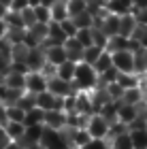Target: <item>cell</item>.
<instances>
[{"label":"cell","mask_w":147,"mask_h":149,"mask_svg":"<svg viewBox=\"0 0 147 149\" xmlns=\"http://www.w3.org/2000/svg\"><path fill=\"white\" fill-rule=\"evenodd\" d=\"M98 85V72L92 64L77 62L75 66V77H72V87L75 92H92Z\"/></svg>","instance_id":"obj_1"},{"label":"cell","mask_w":147,"mask_h":149,"mask_svg":"<svg viewBox=\"0 0 147 149\" xmlns=\"http://www.w3.org/2000/svg\"><path fill=\"white\" fill-rule=\"evenodd\" d=\"M41 145L45 149H70L68 141H66L62 130H53V128H43Z\"/></svg>","instance_id":"obj_2"},{"label":"cell","mask_w":147,"mask_h":149,"mask_svg":"<svg viewBox=\"0 0 147 149\" xmlns=\"http://www.w3.org/2000/svg\"><path fill=\"white\" fill-rule=\"evenodd\" d=\"M109 128H111L109 121H107L102 115L94 113V115H90L85 130L90 132V136H92V139H107V136H109Z\"/></svg>","instance_id":"obj_3"},{"label":"cell","mask_w":147,"mask_h":149,"mask_svg":"<svg viewBox=\"0 0 147 149\" xmlns=\"http://www.w3.org/2000/svg\"><path fill=\"white\" fill-rule=\"evenodd\" d=\"M111 60H113V66H115L119 72H134V53L132 51H128V49L113 51Z\"/></svg>","instance_id":"obj_4"},{"label":"cell","mask_w":147,"mask_h":149,"mask_svg":"<svg viewBox=\"0 0 147 149\" xmlns=\"http://www.w3.org/2000/svg\"><path fill=\"white\" fill-rule=\"evenodd\" d=\"M47 90L53 94V96H58V98H66V96H70V94H75L72 81H64V79L56 77V74L47 79Z\"/></svg>","instance_id":"obj_5"},{"label":"cell","mask_w":147,"mask_h":149,"mask_svg":"<svg viewBox=\"0 0 147 149\" xmlns=\"http://www.w3.org/2000/svg\"><path fill=\"white\" fill-rule=\"evenodd\" d=\"M45 90H47V77L41 70H30L26 74V92L36 96V94H41Z\"/></svg>","instance_id":"obj_6"},{"label":"cell","mask_w":147,"mask_h":149,"mask_svg":"<svg viewBox=\"0 0 147 149\" xmlns=\"http://www.w3.org/2000/svg\"><path fill=\"white\" fill-rule=\"evenodd\" d=\"M43 126L53 130H64L66 128V113L62 109H49L43 115Z\"/></svg>","instance_id":"obj_7"},{"label":"cell","mask_w":147,"mask_h":149,"mask_svg":"<svg viewBox=\"0 0 147 149\" xmlns=\"http://www.w3.org/2000/svg\"><path fill=\"white\" fill-rule=\"evenodd\" d=\"M62 102H64V98L53 96L49 90L36 94V107H38V109H43V111H49V109H62Z\"/></svg>","instance_id":"obj_8"},{"label":"cell","mask_w":147,"mask_h":149,"mask_svg":"<svg viewBox=\"0 0 147 149\" xmlns=\"http://www.w3.org/2000/svg\"><path fill=\"white\" fill-rule=\"evenodd\" d=\"M43 51H45V60H47L49 64L53 66H60L62 62H66V49H64V45H47V47H43Z\"/></svg>","instance_id":"obj_9"},{"label":"cell","mask_w":147,"mask_h":149,"mask_svg":"<svg viewBox=\"0 0 147 149\" xmlns=\"http://www.w3.org/2000/svg\"><path fill=\"white\" fill-rule=\"evenodd\" d=\"M64 49H66V58H68L70 62L77 64V62H81V60H83V49H85V47L79 43L75 36H70V38L64 40Z\"/></svg>","instance_id":"obj_10"},{"label":"cell","mask_w":147,"mask_h":149,"mask_svg":"<svg viewBox=\"0 0 147 149\" xmlns=\"http://www.w3.org/2000/svg\"><path fill=\"white\" fill-rule=\"evenodd\" d=\"M45 51L43 47H32L28 51V58H26V66H28V70H41L45 66Z\"/></svg>","instance_id":"obj_11"},{"label":"cell","mask_w":147,"mask_h":149,"mask_svg":"<svg viewBox=\"0 0 147 149\" xmlns=\"http://www.w3.org/2000/svg\"><path fill=\"white\" fill-rule=\"evenodd\" d=\"M105 9L113 15H128L132 13V0H105Z\"/></svg>","instance_id":"obj_12"},{"label":"cell","mask_w":147,"mask_h":149,"mask_svg":"<svg viewBox=\"0 0 147 149\" xmlns=\"http://www.w3.org/2000/svg\"><path fill=\"white\" fill-rule=\"evenodd\" d=\"M75 111L77 113H83V115H94V111H92L90 92H77L75 94Z\"/></svg>","instance_id":"obj_13"},{"label":"cell","mask_w":147,"mask_h":149,"mask_svg":"<svg viewBox=\"0 0 147 149\" xmlns=\"http://www.w3.org/2000/svg\"><path fill=\"white\" fill-rule=\"evenodd\" d=\"M100 30L105 32L107 36H113L119 32V15H113V13H107V15L102 17V22H100L98 26Z\"/></svg>","instance_id":"obj_14"},{"label":"cell","mask_w":147,"mask_h":149,"mask_svg":"<svg viewBox=\"0 0 147 149\" xmlns=\"http://www.w3.org/2000/svg\"><path fill=\"white\" fill-rule=\"evenodd\" d=\"M134 117H139V109H137V104L119 102V107H117V121H122V124L128 126Z\"/></svg>","instance_id":"obj_15"},{"label":"cell","mask_w":147,"mask_h":149,"mask_svg":"<svg viewBox=\"0 0 147 149\" xmlns=\"http://www.w3.org/2000/svg\"><path fill=\"white\" fill-rule=\"evenodd\" d=\"M4 85L11 87V90H22V92H26V74L24 72L9 70V72L4 74Z\"/></svg>","instance_id":"obj_16"},{"label":"cell","mask_w":147,"mask_h":149,"mask_svg":"<svg viewBox=\"0 0 147 149\" xmlns=\"http://www.w3.org/2000/svg\"><path fill=\"white\" fill-rule=\"evenodd\" d=\"M143 100V90L141 87H128V90H124L122 98H119V102H126V104H139Z\"/></svg>","instance_id":"obj_17"},{"label":"cell","mask_w":147,"mask_h":149,"mask_svg":"<svg viewBox=\"0 0 147 149\" xmlns=\"http://www.w3.org/2000/svg\"><path fill=\"white\" fill-rule=\"evenodd\" d=\"M2 128H4V132L9 134L11 141H19L24 136V132H26V126L22 124V121H6Z\"/></svg>","instance_id":"obj_18"},{"label":"cell","mask_w":147,"mask_h":149,"mask_svg":"<svg viewBox=\"0 0 147 149\" xmlns=\"http://www.w3.org/2000/svg\"><path fill=\"white\" fill-rule=\"evenodd\" d=\"M128 38H130V36H124V34H113V36H109V43H107V51L113 53V51L128 49Z\"/></svg>","instance_id":"obj_19"},{"label":"cell","mask_w":147,"mask_h":149,"mask_svg":"<svg viewBox=\"0 0 147 149\" xmlns=\"http://www.w3.org/2000/svg\"><path fill=\"white\" fill-rule=\"evenodd\" d=\"M75 62H70V60H66V62H62L60 66H56V77L64 79V81H72V77H75Z\"/></svg>","instance_id":"obj_20"},{"label":"cell","mask_w":147,"mask_h":149,"mask_svg":"<svg viewBox=\"0 0 147 149\" xmlns=\"http://www.w3.org/2000/svg\"><path fill=\"white\" fill-rule=\"evenodd\" d=\"M134 28H137V22H134V17H132V13H128V15H119V32H117V34L130 36L132 32H134Z\"/></svg>","instance_id":"obj_21"},{"label":"cell","mask_w":147,"mask_h":149,"mask_svg":"<svg viewBox=\"0 0 147 149\" xmlns=\"http://www.w3.org/2000/svg\"><path fill=\"white\" fill-rule=\"evenodd\" d=\"M49 11H51V22H64L66 17H68V11H66V0H58L56 4H51L49 6Z\"/></svg>","instance_id":"obj_22"},{"label":"cell","mask_w":147,"mask_h":149,"mask_svg":"<svg viewBox=\"0 0 147 149\" xmlns=\"http://www.w3.org/2000/svg\"><path fill=\"white\" fill-rule=\"evenodd\" d=\"M70 19L75 22V26L79 30L81 28H94V15H92L90 11H81V13H77V15H72Z\"/></svg>","instance_id":"obj_23"},{"label":"cell","mask_w":147,"mask_h":149,"mask_svg":"<svg viewBox=\"0 0 147 149\" xmlns=\"http://www.w3.org/2000/svg\"><path fill=\"white\" fill-rule=\"evenodd\" d=\"M109 145L113 149H132V141H130V132H122L117 136L109 139Z\"/></svg>","instance_id":"obj_24"},{"label":"cell","mask_w":147,"mask_h":149,"mask_svg":"<svg viewBox=\"0 0 147 149\" xmlns=\"http://www.w3.org/2000/svg\"><path fill=\"white\" fill-rule=\"evenodd\" d=\"M132 149H147V130H128Z\"/></svg>","instance_id":"obj_25"},{"label":"cell","mask_w":147,"mask_h":149,"mask_svg":"<svg viewBox=\"0 0 147 149\" xmlns=\"http://www.w3.org/2000/svg\"><path fill=\"white\" fill-rule=\"evenodd\" d=\"M43 115L45 111L34 107V109L26 111V117H24V126H34V124H43Z\"/></svg>","instance_id":"obj_26"},{"label":"cell","mask_w":147,"mask_h":149,"mask_svg":"<svg viewBox=\"0 0 147 149\" xmlns=\"http://www.w3.org/2000/svg\"><path fill=\"white\" fill-rule=\"evenodd\" d=\"M92 66H94V70L100 74V72H105L107 68H109V66H113V60H111V53L109 51H102V53H100V56H98V60H96V62L94 64H92Z\"/></svg>","instance_id":"obj_27"},{"label":"cell","mask_w":147,"mask_h":149,"mask_svg":"<svg viewBox=\"0 0 147 149\" xmlns=\"http://www.w3.org/2000/svg\"><path fill=\"white\" fill-rule=\"evenodd\" d=\"M117 83L122 85L124 90H128V87H137L139 85V74L137 72H119Z\"/></svg>","instance_id":"obj_28"},{"label":"cell","mask_w":147,"mask_h":149,"mask_svg":"<svg viewBox=\"0 0 147 149\" xmlns=\"http://www.w3.org/2000/svg\"><path fill=\"white\" fill-rule=\"evenodd\" d=\"M102 51H105V49H102V47H98V45L85 47V49H83V60H81V62H85V64H94Z\"/></svg>","instance_id":"obj_29"},{"label":"cell","mask_w":147,"mask_h":149,"mask_svg":"<svg viewBox=\"0 0 147 149\" xmlns=\"http://www.w3.org/2000/svg\"><path fill=\"white\" fill-rule=\"evenodd\" d=\"M15 104L19 107V109H24V111H30V109H34V107H36V96H34V94H30V92H24Z\"/></svg>","instance_id":"obj_30"},{"label":"cell","mask_w":147,"mask_h":149,"mask_svg":"<svg viewBox=\"0 0 147 149\" xmlns=\"http://www.w3.org/2000/svg\"><path fill=\"white\" fill-rule=\"evenodd\" d=\"M34 9V19L38 24H49L51 22V11H49V6H45V4H36V6H32Z\"/></svg>","instance_id":"obj_31"},{"label":"cell","mask_w":147,"mask_h":149,"mask_svg":"<svg viewBox=\"0 0 147 149\" xmlns=\"http://www.w3.org/2000/svg\"><path fill=\"white\" fill-rule=\"evenodd\" d=\"M47 26H49V24H38V22H36V24H32L30 28H26V30H28L30 34L38 40V43H43V40L47 38Z\"/></svg>","instance_id":"obj_32"},{"label":"cell","mask_w":147,"mask_h":149,"mask_svg":"<svg viewBox=\"0 0 147 149\" xmlns=\"http://www.w3.org/2000/svg\"><path fill=\"white\" fill-rule=\"evenodd\" d=\"M4 22L9 28H26V24H24V19H22V13H17V11H11L4 15Z\"/></svg>","instance_id":"obj_33"},{"label":"cell","mask_w":147,"mask_h":149,"mask_svg":"<svg viewBox=\"0 0 147 149\" xmlns=\"http://www.w3.org/2000/svg\"><path fill=\"white\" fill-rule=\"evenodd\" d=\"M66 11H68V17H72L81 11H88V2L85 0H66Z\"/></svg>","instance_id":"obj_34"},{"label":"cell","mask_w":147,"mask_h":149,"mask_svg":"<svg viewBox=\"0 0 147 149\" xmlns=\"http://www.w3.org/2000/svg\"><path fill=\"white\" fill-rule=\"evenodd\" d=\"M24 117H26V111L19 109L17 104H9L6 107V121H22L24 124Z\"/></svg>","instance_id":"obj_35"},{"label":"cell","mask_w":147,"mask_h":149,"mask_svg":"<svg viewBox=\"0 0 147 149\" xmlns=\"http://www.w3.org/2000/svg\"><path fill=\"white\" fill-rule=\"evenodd\" d=\"M24 36H26V28H9L6 30V40L11 45L24 43Z\"/></svg>","instance_id":"obj_36"},{"label":"cell","mask_w":147,"mask_h":149,"mask_svg":"<svg viewBox=\"0 0 147 149\" xmlns=\"http://www.w3.org/2000/svg\"><path fill=\"white\" fill-rule=\"evenodd\" d=\"M75 38L81 43L83 47H90V45H94V36H92V28H81V30H77V34Z\"/></svg>","instance_id":"obj_37"},{"label":"cell","mask_w":147,"mask_h":149,"mask_svg":"<svg viewBox=\"0 0 147 149\" xmlns=\"http://www.w3.org/2000/svg\"><path fill=\"white\" fill-rule=\"evenodd\" d=\"M60 28H62V32H64V34H66V38H70V36H75L77 34V26H75V22H72V19L70 17H66L64 19V22H60Z\"/></svg>","instance_id":"obj_38"},{"label":"cell","mask_w":147,"mask_h":149,"mask_svg":"<svg viewBox=\"0 0 147 149\" xmlns=\"http://www.w3.org/2000/svg\"><path fill=\"white\" fill-rule=\"evenodd\" d=\"M105 90L109 92L111 100H119V98H122V94H124V87L119 85L117 81H113V83H107V85H105Z\"/></svg>","instance_id":"obj_39"},{"label":"cell","mask_w":147,"mask_h":149,"mask_svg":"<svg viewBox=\"0 0 147 149\" xmlns=\"http://www.w3.org/2000/svg\"><path fill=\"white\" fill-rule=\"evenodd\" d=\"M92 36H94V45H98V47H102V49H107L109 36H107L100 28H92Z\"/></svg>","instance_id":"obj_40"},{"label":"cell","mask_w":147,"mask_h":149,"mask_svg":"<svg viewBox=\"0 0 147 149\" xmlns=\"http://www.w3.org/2000/svg\"><path fill=\"white\" fill-rule=\"evenodd\" d=\"M79 149H109V141L107 139H90L88 143Z\"/></svg>","instance_id":"obj_41"},{"label":"cell","mask_w":147,"mask_h":149,"mask_svg":"<svg viewBox=\"0 0 147 149\" xmlns=\"http://www.w3.org/2000/svg\"><path fill=\"white\" fill-rule=\"evenodd\" d=\"M132 17H134L137 26L147 28V9H132Z\"/></svg>","instance_id":"obj_42"},{"label":"cell","mask_w":147,"mask_h":149,"mask_svg":"<svg viewBox=\"0 0 147 149\" xmlns=\"http://www.w3.org/2000/svg\"><path fill=\"white\" fill-rule=\"evenodd\" d=\"M22 19H24V24H26V28H30L32 24H36V19H34V9H32V6L24 9V11H22Z\"/></svg>","instance_id":"obj_43"},{"label":"cell","mask_w":147,"mask_h":149,"mask_svg":"<svg viewBox=\"0 0 147 149\" xmlns=\"http://www.w3.org/2000/svg\"><path fill=\"white\" fill-rule=\"evenodd\" d=\"M11 70V56H6V53H0V72L6 74Z\"/></svg>","instance_id":"obj_44"},{"label":"cell","mask_w":147,"mask_h":149,"mask_svg":"<svg viewBox=\"0 0 147 149\" xmlns=\"http://www.w3.org/2000/svg\"><path fill=\"white\" fill-rule=\"evenodd\" d=\"M28 6H30V0H13V2H11V11L22 13L24 9H28Z\"/></svg>","instance_id":"obj_45"},{"label":"cell","mask_w":147,"mask_h":149,"mask_svg":"<svg viewBox=\"0 0 147 149\" xmlns=\"http://www.w3.org/2000/svg\"><path fill=\"white\" fill-rule=\"evenodd\" d=\"M11 143V139H9V134L4 132V128H0V149H4L6 145Z\"/></svg>","instance_id":"obj_46"},{"label":"cell","mask_w":147,"mask_h":149,"mask_svg":"<svg viewBox=\"0 0 147 149\" xmlns=\"http://www.w3.org/2000/svg\"><path fill=\"white\" fill-rule=\"evenodd\" d=\"M132 9H147V0H132Z\"/></svg>","instance_id":"obj_47"},{"label":"cell","mask_w":147,"mask_h":149,"mask_svg":"<svg viewBox=\"0 0 147 149\" xmlns=\"http://www.w3.org/2000/svg\"><path fill=\"white\" fill-rule=\"evenodd\" d=\"M6 30H9L6 22H4V19H0V38H4V36H6Z\"/></svg>","instance_id":"obj_48"},{"label":"cell","mask_w":147,"mask_h":149,"mask_svg":"<svg viewBox=\"0 0 147 149\" xmlns=\"http://www.w3.org/2000/svg\"><path fill=\"white\" fill-rule=\"evenodd\" d=\"M6 124V107L2 104L0 107V126H4Z\"/></svg>","instance_id":"obj_49"},{"label":"cell","mask_w":147,"mask_h":149,"mask_svg":"<svg viewBox=\"0 0 147 149\" xmlns=\"http://www.w3.org/2000/svg\"><path fill=\"white\" fill-rule=\"evenodd\" d=\"M4 149H24V145H22V143H19V141H11V143H9V145H6Z\"/></svg>","instance_id":"obj_50"},{"label":"cell","mask_w":147,"mask_h":149,"mask_svg":"<svg viewBox=\"0 0 147 149\" xmlns=\"http://www.w3.org/2000/svg\"><path fill=\"white\" fill-rule=\"evenodd\" d=\"M9 13V6H4L2 2H0V19H4V15Z\"/></svg>","instance_id":"obj_51"},{"label":"cell","mask_w":147,"mask_h":149,"mask_svg":"<svg viewBox=\"0 0 147 149\" xmlns=\"http://www.w3.org/2000/svg\"><path fill=\"white\" fill-rule=\"evenodd\" d=\"M38 2H41V4H45V6H51V4H56L58 0H38Z\"/></svg>","instance_id":"obj_52"},{"label":"cell","mask_w":147,"mask_h":149,"mask_svg":"<svg viewBox=\"0 0 147 149\" xmlns=\"http://www.w3.org/2000/svg\"><path fill=\"white\" fill-rule=\"evenodd\" d=\"M26 149H45L41 143H34V145H30V147H26Z\"/></svg>","instance_id":"obj_53"},{"label":"cell","mask_w":147,"mask_h":149,"mask_svg":"<svg viewBox=\"0 0 147 149\" xmlns=\"http://www.w3.org/2000/svg\"><path fill=\"white\" fill-rule=\"evenodd\" d=\"M0 2H2L4 6H9V9H11V2H13V0H0Z\"/></svg>","instance_id":"obj_54"},{"label":"cell","mask_w":147,"mask_h":149,"mask_svg":"<svg viewBox=\"0 0 147 149\" xmlns=\"http://www.w3.org/2000/svg\"><path fill=\"white\" fill-rule=\"evenodd\" d=\"M2 83H4V74L0 72V85H2Z\"/></svg>","instance_id":"obj_55"},{"label":"cell","mask_w":147,"mask_h":149,"mask_svg":"<svg viewBox=\"0 0 147 149\" xmlns=\"http://www.w3.org/2000/svg\"><path fill=\"white\" fill-rule=\"evenodd\" d=\"M145 77H147V70H145Z\"/></svg>","instance_id":"obj_56"},{"label":"cell","mask_w":147,"mask_h":149,"mask_svg":"<svg viewBox=\"0 0 147 149\" xmlns=\"http://www.w3.org/2000/svg\"><path fill=\"white\" fill-rule=\"evenodd\" d=\"M109 149H113V147H111V145H109Z\"/></svg>","instance_id":"obj_57"},{"label":"cell","mask_w":147,"mask_h":149,"mask_svg":"<svg viewBox=\"0 0 147 149\" xmlns=\"http://www.w3.org/2000/svg\"><path fill=\"white\" fill-rule=\"evenodd\" d=\"M0 107H2V102H0Z\"/></svg>","instance_id":"obj_58"},{"label":"cell","mask_w":147,"mask_h":149,"mask_svg":"<svg viewBox=\"0 0 147 149\" xmlns=\"http://www.w3.org/2000/svg\"><path fill=\"white\" fill-rule=\"evenodd\" d=\"M0 128H2V126H0Z\"/></svg>","instance_id":"obj_59"},{"label":"cell","mask_w":147,"mask_h":149,"mask_svg":"<svg viewBox=\"0 0 147 149\" xmlns=\"http://www.w3.org/2000/svg\"><path fill=\"white\" fill-rule=\"evenodd\" d=\"M70 149H72V147H70Z\"/></svg>","instance_id":"obj_60"}]
</instances>
